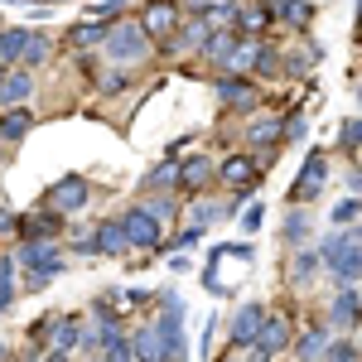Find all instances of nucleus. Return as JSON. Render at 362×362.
I'll return each mask as SVG.
<instances>
[{
	"label": "nucleus",
	"instance_id": "f257e3e1",
	"mask_svg": "<svg viewBox=\"0 0 362 362\" xmlns=\"http://www.w3.org/2000/svg\"><path fill=\"white\" fill-rule=\"evenodd\" d=\"M15 261L29 271V290H44V285L63 271V256H58L54 242H25V247L15 251Z\"/></svg>",
	"mask_w": 362,
	"mask_h": 362
},
{
	"label": "nucleus",
	"instance_id": "f03ea898",
	"mask_svg": "<svg viewBox=\"0 0 362 362\" xmlns=\"http://www.w3.org/2000/svg\"><path fill=\"white\" fill-rule=\"evenodd\" d=\"M107 54L116 63H140V58L150 54V34L140 29V20H116L107 29Z\"/></svg>",
	"mask_w": 362,
	"mask_h": 362
},
{
	"label": "nucleus",
	"instance_id": "7ed1b4c3",
	"mask_svg": "<svg viewBox=\"0 0 362 362\" xmlns=\"http://www.w3.org/2000/svg\"><path fill=\"white\" fill-rule=\"evenodd\" d=\"M140 29L150 34V44H169L174 34H179V25H184V15H179V0H150L145 10L136 15Z\"/></svg>",
	"mask_w": 362,
	"mask_h": 362
},
{
	"label": "nucleus",
	"instance_id": "20e7f679",
	"mask_svg": "<svg viewBox=\"0 0 362 362\" xmlns=\"http://www.w3.org/2000/svg\"><path fill=\"white\" fill-rule=\"evenodd\" d=\"M121 227H126V242L140 247V251H155L165 242V223H160L145 203H140V208H126V213H121Z\"/></svg>",
	"mask_w": 362,
	"mask_h": 362
},
{
	"label": "nucleus",
	"instance_id": "39448f33",
	"mask_svg": "<svg viewBox=\"0 0 362 362\" xmlns=\"http://www.w3.org/2000/svg\"><path fill=\"white\" fill-rule=\"evenodd\" d=\"M87 203H92V179L87 174H63V179H54V189H49V208L54 213H83Z\"/></svg>",
	"mask_w": 362,
	"mask_h": 362
},
{
	"label": "nucleus",
	"instance_id": "423d86ee",
	"mask_svg": "<svg viewBox=\"0 0 362 362\" xmlns=\"http://www.w3.org/2000/svg\"><path fill=\"white\" fill-rule=\"evenodd\" d=\"M324 184H329V155L324 150H309L300 179L290 184V203H314V198L324 194Z\"/></svg>",
	"mask_w": 362,
	"mask_h": 362
},
{
	"label": "nucleus",
	"instance_id": "0eeeda50",
	"mask_svg": "<svg viewBox=\"0 0 362 362\" xmlns=\"http://www.w3.org/2000/svg\"><path fill=\"white\" fill-rule=\"evenodd\" d=\"M266 314H271V309L261 305V300H247V305L237 309V314H232V324H227V338H232V348H256V334H261Z\"/></svg>",
	"mask_w": 362,
	"mask_h": 362
},
{
	"label": "nucleus",
	"instance_id": "6e6552de",
	"mask_svg": "<svg viewBox=\"0 0 362 362\" xmlns=\"http://www.w3.org/2000/svg\"><path fill=\"white\" fill-rule=\"evenodd\" d=\"M324 324H329V329H338V334H348V329H358V324H362V295L353 290V285H338V290H334Z\"/></svg>",
	"mask_w": 362,
	"mask_h": 362
},
{
	"label": "nucleus",
	"instance_id": "1a4fd4ad",
	"mask_svg": "<svg viewBox=\"0 0 362 362\" xmlns=\"http://www.w3.org/2000/svg\"><path fill=\"white\" fill-rule=\"evenodd\" d=\"M290 343H295V324H290L285 314H266V324H261V334H256V353L276 358V353H290Z\"/></svg>",
	"mask_w": 362,
	"mask_h": 362
},
{
	"label": "nucleus",
	"instance_id": "9d476101",
	"mask_svg": "<svg viewBox=\"0 0 362 362\" xmlns=\"http://www.w3.org/2000/svg\"><path fill=\"white\" fill-rule=\"evenodd\" d=\"M223 184L232 194H247L261 184V169H256V155H227L223 160Z\"/></svg>",
	"mask_w": 362,
	"mask_h": 362
},
{
	"label": "nucleus",
	"instance_id": "9b49d317",
	"mask_svg": "<svg viewBox=\"0 0 362 362\" xmlns=\"http://www.w3.org/2000/svg\"><path fill=\"white\" fill-rule=\"evenodd\" d=\"M329 276H334V285H353V280L362 276V227L353 223V242L338 251V261L329 266Z\"/></svg>",
	"mask_w": 362,
	"mask_h": 362
},
{
	"label": "nucleus",
	"instance_id": "f8f14e48",
	"mask_svg": "<svg viewBox=\"0 0 362 362\" xmlns=\"http://www.w3.org/2000/svg\"><path fill=\"white\" fill-rule=\"evenodd\" d=\"M218 97H223V107H232V112H242V107H256V83L251 78H242V73H223L218 78Z\"/></svg>",
	"mask_w": 362,
	"mask_h": 362
},
{
	"label": "nucleus",
	"instance_id": "ddd939ff",
	"mask_svg": "<svg viewBox=\"0 0 362 362\" xmlns=\"http://www.w3.org/2000/svg\"><path fill=\"white\" fill-rule=\"evenodd\" d=\"M208 34H213L208 15H198L194 25H179V34L165 44V54H203V49H208Z\"/></svg>",
	"mask_w": 362,
	"mask_h": 362
},
{
	"label": "nucleus",
	"instance_id": "4468645a",
	"mask_svg": "<svg viewBox=\"0 0 362 362\" xmlns=\"http://www.w3.org/2000/svg\"><path fill=\"white\" fill-rule=\"evenodd\" d=\"M329 338H334V329L319 319V324H309L305 334L290 343V353H295V362H319V358H324V348H329Z\"/></svg>",
	"mask_w": 362,
	"mask_h": 362
},
{
	"label": "nucleus",
	"instance_id": "2eb2a0df",
	"mask_svg": "<svg viewBox=\"0 0 362 362\" xmlns=\"http://www.w3.org/2000/svg\"><path fill=\"white\" fill-rule=\"evenodd\" d=\"M29 92H34V73L29 68H5V78H0V107L10 112V107H25Z\"/></svg>",
	"mask_w": 362,
	"mask_h": 362
},
{
	"label": "nucleus",
	"instance_id": "dca6fc26",
	"mask_svg": "<svg viewBox=\"0 0 362 362\" xmlns=\"http://www.w3.org/2000/svg\"><path fill=\"white\" fill-rule=\"evenodd\" d=\"M247 145L251 150H276V145H285V121L280 116H256L247 126Z\"/></svg>",
	"mask_w": 362,
	"mask_h": 362
},
{
	"label": "nucleus",
	"instance_id": "f3484780",
	"mask_svg": "<svg viewBox=\"0 0 362 362\" xmlns=\"http://www.w3.org/2000/svg\"><path fill=\"white\" fill-rule=\"evenodd\" d=\"M92 251H97V256H126V251H131L121 218H112V223H97V232H92Z\"/></svg>",
	"mask_w": 362,
	"mask_h": 362
},
{
	"label": "nucleus",
	"instance_id": "a211bd4d",
	"mask_svg": "<svg viewBox=\"0 0 362 362\" xmlns=\"http://www.w3.org/2000/svg\"><path fill=\"white\" fill-rule=\"evenodd\" d=\"M131 348H136V362H169L165 338H160V329H155V324H140V329H131Z\"/></svg>",
	"mask_w": 362,
	"mask_h": 362
},
{
	"label": "nucleus",
	"instance_id": "6ab92c4d",
	"mask_svg": "<svg viewBox=\"0 0 362 362\" xmlns=\"http://www.w3.org/2000/svg\"><path fill=\"white\" fill-rule=\"evenodd\" d=\"M58 227H63V213L44 208V213L25 218V223H20V232H25V242H49V237H58Z\"/></svg>",
	"mask_w": 362,
	"mask_h": 362
},
{
	"label": "nucleus",
	"instance_id": "aec40b11",
	"mask_svg": "<svg viewBox=\"0 0 362 362\" xmlns=\"http://www.w3.org/2000/svg\"><path fill=\"white\" fill-rule=\"evenodd\" d=\"M25 49H29V29H0V68L25 63Z\"/></svg>",
	"mask_w": 362,
	"mask_h": 362
},
{
	"label": "nucleus",
	"instance_id": "412c9836",
	"mask_svg": "<svg viewBox=\"0 0 362 362\" xmlns=\"http://www.w3.org/2000/svg\"><path fill=\"white\" fill-rule=\"evenodd\" d=\"M29 126H34L29 107H10V112H0V140H5V145L25 140V136H29Z\"/></svg>",
	"mask_w": 362,
	"mask_h": 362
},
{
	"label": "nucleus",
	"instance_id": "4be33fe9",
	"mask_svg": "<svg viewBox=\"0 0 362 362\" xmlns=\"http://www.w3.org/2000/svg\"><path fill=\"white\" fill-rule=\"evenodd\" d=\"M256 54H261V44H256V39H237V49L227 54L223 73H242V78H251V68H256Z\"/></svg>",
	"mask_w": 362,
	"mask_h": 362
},
{
	"label": "nucleus",
	"instance_id": "5701e85b",
	"mask_svg": "<svg viewBox=\"0 0 362 362\" xmlns=\"http://www.w3.org/2000/svg\"><path fill=\"white\" fill-rule=\"evenodd\" d=\"M271 20H276V10H271V5H237V20H232V25L242 29V34H261Z\"/></svg>",
	"mask_w": 362,
	"mask_h": 362
},
{
	"label": "nucleus",
	"instance_id": "b1692460",
	"mask_svg": "<svg viewBox=\"0 0 362 362\" xmlns=\"http://www.w3.org/2000/svg\"><path fill=\"white\" fill-rule=\"evenodd\" d=\"M271 10H276V20H285V25H295V29L314 25V5L309 0H276Z\"/></svg>",
	"mask_w": 362,
	"mask_h": 362
},
{
	"label": "nucleus",
	"instance_id": "393cba45",
	"mask_svg": "<svg viewBox=\"0 0 362 362\" xmlns=\"http://www.w3.org/2000/svg\"><path fill=\"white\" fill-rule=\"evenodd\" d=\"M203 184H213V160H189V165H179V189H189V194H198Z\"/></svg>",
	"mask_w": 362,
	"mask_h": 362
},
{
	"label": "nucleus",
	"instance_id": "a878e982",
	"mask_svg": "<svg viewBox=\"0 0 362 362\" xmlns=\"http://www.w3.org/2000/svg\"><path fill=\"white\" fill-rule=\"evenodd\" d=\"M319 266H324V261H319L314 247H295V256H290V276H295V285H309Z\"/></svg>",
	"mask_w": 362,
	"mask_h": 362
},
{
	"label": "nucleus",
	"instance_id": "bb28decb",
	"mask_svg": "<svg viewBox=\"0 0 362 362\" xmlns=\"http://www.w3.org/2000/svg\"><path fill=\"white\" fill-rule=\"evenodd\" d=\"M83 324L78 319H58L54 324V353H73V348H83Z\"/></svg>",
	"mask_w": 362,
	"mask_h": 362
},
{
	"label": "nucleus",
	"instance_id": "cd10ccee",
	"mask_svg": "<svg viewBox=\"0 0 362 362\" xmlns=\"http://www.w3.org/2000/svg\"><path fill=\"white\" fill-rule=\"evenodd\" d=\"M54 58V39L44 34V29H29V49H25V63L20 68H39V63H49Z\"/></svg>",
	"mask_w": 362,
	"mask_h": 362
},
{
	"label": "nucleus",
	"instance_id": "c85d7f7f",
	"mask_svg": "<svg viewBox=\"0 0 362 362\" xmlns=\"http://www.w3.org/2000/svg\"><path fill=\"white\" fill-rule=\"evenodd\" d=\"M280 237H285V247H290V251L305 247V237H309V213H305V208L285 213V227H280Z\"/></svg>",
	"mask_w": 362,
	"mask_h": 362
},
{
	"label": "nucleus",
	"instance_id": "c756f323",
	"mask_svg": "<svg viewBox=\"0 0 362 362\" xmlns=\"http://www.w3.org/2000/svg\"><path fill=\"white\" fill-rule=\"evenodd\" d=\"M324 362H362V343H358V338H348V334H343V338H329V348H324Z\"/></svg>",
	"mask_w": 362,
	"mask_h": 362
},
{
	"label": "nucleus",
	"instance_id": "7c9ffc66",
	"mask_svg": "<svg viewBox=\"0 0 362 362\" xmlns=\"http://www.w3.org/2000/svg\"><path fill=\"white\" fill-rule=\"evenodd\" d=\"M107 29H112V25H97V20H83V25H73V29H68V44H73V49H87V44H102V39H107Z\"/></svg>",
	"mask_w": 362,
	"mask_h": 362
},
{
	"label": "nucleus",
	"instance_id": "2f4dec72",
	"mask_svg": "<svg viewBox=\"0 0 362 362\" xmlns=\"http://www.w3.org/2000/svg\"><path fill=\"white\" fill-rule=\"evenodd\" d=\"M232 49H237V39H232L227 29H213V34H208V49H203V54H208V58H213V63H218V68H223V63H227V54H232Z\"/></svg>",
	"mask_w": 362,
	"mask_h": 362
},
{
	"label": "nucleus",
	"instance_id": "473e14b6",
	"mask_svg": "<svg viewBox=\"0 0 362 362\" xmlns=\"http://www.w3.org/2000/svg\"><path fill=\"white\" fill-rule=\"evenodd\" d=\"M174 189V184H179V165H174V160H165V165L155 169V174H145V179H140V189Z\"/></svg>",
	"mask_w": 362,
	"mask_h": 362
},
{
	"label": "nucleus",
	"instance_id": "72a5a7b5",
	"mask_svg": "<svg viewBox=\"0 0 362 362\" xmlns=\"http://www.w3.org/2000/svg\"><path fill=\"white\" fill-rule=\"evenodd\" d=\"M358 218H362V198H343L334 213H329V223H334V227H353Z\"/></svg>",
	"mask_w": 362,
	"mask_h": 362
},
{
	"label": "nucleus",
	"instance_id": "f704fd0d",
	"mask_svg": "<svg viewBox=\"0 0 362 362\" xmlns=\"http://www.w3.org/2000/svg\"><path fill=\"white\" fill-rule=\"evenodd\" d=\"M338 145H343L348 155H358V150H362V116L343 121V136H338Z\"/></svg>",
	"mask_w": 362,
	"mask_h": 362
},
{
	"label": "nucleus",
	"instance_id": "c9c22d12",
	"mask_svg": "<svg viewBox=\"0 0 362 362\" xmlns=\"http://www.w3.org/2000/svg\"><path fill=\"white\" fill-rule=\"evenodd\" d=\"M145 208H150V213H155V218H160V223H169V218H174V213H179V208H174V198H150V203H145Z\"/></svg>",
	"mask_w": 362,
	"mask_h": 362
},
{
	"label": "nucleus",
	"instance_id": "e433bc0d",
	"mask_svg": "<svg viewBox=\"0 0 362 362\" xmlns=\"http://www.w3.org/2000/svg\"><path fill=\"white\" fill-rule=\"evenodd\" d=\"M218 324H223V319H218V314H208V329H203V338H198V353H203V358H208V348H213V334H218Z\"/></svg>",
	"mask_w": 362,
	"mask_h": 362
},
{
	"label": "nucleus",
	"instance_id": "4c0bfd02",
	"mask_svg": "<svg viewBox=\"0 0 362 362\" xmlns=\"http://www.w3.org/2000/svg\"><path fill=\"white\" fill-rule=\"evenodd\" d=\"M242 227H247V232H256V227H261V203H251L247 213H242Z\"/></svg>",
	"mask_w": 362,
	"mask_h": 362
},
{
	"label": "nucleus",
	"instance_id": "58836bf2",
	"mask_svg": "<svg viewBox=\"0 0 362 362\" xmlns=\"http://www.w3.org/2000/svg\"><path fill=\"white\" fill-rule=\"evenodd\" d=\"M285 140H305V121H300V116L285 121Z\"/></svg>",
	"mask_w": 362,
	"mask_h": 362
},
{
	"label": "nucleus",
	"instance_id": "ea45409f",
	"mask_svg": "<svg viewBox=\"0 0 362 362\" xmlns=\"http://www.w3.org/2000/svg\"><path fill=\"white\" fill-rule=\"evenodd\" d=\"M10 276H15V256H0V285H10Z\"/></svg>",
	"mask_w": 362,
	"mask_h": 362
},
{
	"label": "nucleus",
	"instance_id": "a19ab883",
	"mask_svg": "<svg viewBox=\"0 0 362 362\" xmlns=\"http://www.w3.org/2000/svg\"><path fill=\"white\" fill-rule=\"evenodd\" d=\"M15 305V285H0V314Z\"/></svg>",
	"mask_w": 362,
	"mask_h": 362
},
{
	"label": "nucleus",
	"instance_id": "79ce46f5",
	"mask_svg": "<svg viewBox=\"0 0 362 362\" xmlns=\"http://www.w3.org/2000/svg\"><path fill=\"white\" fill-rule=\"evenodd\" d=\"M198 237H203V227H189V232H179V247H194Z\"/></svg>",
	"mask_w": 362,
	"mask_h": 362
},
{
	"label": "nucleus",
	"instance_id": "37998d69",
	"mask_svg": "<svg viewBox=\"0 0 362 362\" xmlns=\"http://www.w3.org/2000/svg\"><path fill=\"white\" fill-rule=\"evenodd\" d=\"M10 227H20V218H15L10 208H0V232H10Z\"/></svg>",
	"mask_w": 362,
	"mask_h": 362
},
{
	"label": "nucleus",
	"instance_id": "c03bdc74",
	"mask_svg": "<svg viewBox=\"0 0 362 362\" xmlns=\"http://www.w3.org/2000/svg\"><path fill=\"white\" fill-rule=\"evenodd\" d=\"M218 362H247V348H232L227 358H218Z\"/></svg>",
	"mask_w": 362,
	"mask_h": 362
},
{
	"label": "nucleus",
	"instance_id": "a18cd8bd",
	"mask_svg": "<svg viewBox=\"0 0 362 362\" xmlns=\"http://www.w3.org/2000/svg\"><path fill=\"white\" fill-rule=\"evenodd\" d=\"M44 362H73V353H49Z\"/></svg>",
	"mask_w": 362,
	"mask_h": 362
},
{
	"label": "nucleus",
	"instance_id": "49530a36",
	"mask_svg": "<svg viewBox=\"0 0 362 362\" xmlns=\"http://www.w3.org/2000/svg\"><path fill=\"white\" fill-rule=\"evenodd\" d=\"M358 107H362V83H358Z\"/></svg>",
	"mask_w": 362,
	"mask_h": 362
},
{
	"label": "nucleus",
	"instance_id": "de8ad7c7",
	"mask_svg": "<svg viewBox=\"0 0 362 362\" xmlns=\"http://www.w3.org/2000/svg\"><path fill=\"white\" fill-rule=\"evenodd\" d=\"M358 343H362V324H358Z\"/></svg>",
	"mask_w": 362,
	"mask_h": 362
},
{
	"label": "nucleus",
	"instance_id": "09e8293b",
	"mask_svg": "<svg viewBox=\"0 0 362 362\" xmlns=\"http://www.w3.org/2000/svg\"><path fill=\"white\" fill-rule=\"evenodd\" d=\"M0 358H5V343H0Z\"/></svg>",
	"mask_w": 362,
	"mask_h": 362
},
{
	"label": "nucleus",
	"instance_id": "8fccbe9b",
	"mask_svg": "<svg viewBox=\"0 0 362 362\" xmlns=\"http://www.w3.org/2000/svg\"><path fill=\"white\" fill-rule=\"evenodd\" d=\"M0 78H5V68H0Z\"/></svg>",
	"mask_w": 362,
	"mask_h": 362
},
{
	"label": "nucleus",
	"instance_id": "3c124183",
	"mask_svg": "<svg viewBox=\"0 0 362 362\" xmlns=\"http://www.w3.org/2000/svg\"><path fill=\"white\" fill-rule=\"evenodd\" d=\"M44 5H49V0H44Z\"/></svg>",
	"mask_w": 362,
	"mask_h": 362
}]
</instances>
